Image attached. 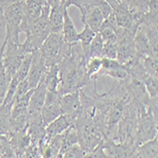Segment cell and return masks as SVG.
<instances>
[{
	"mask_svg": "<svg viewBox=\"0 0 158 158\" xmlns=\"http://www.w3.org/2000/svg\"><path fill=\"white\" fill-rule=\"evenodd\" d=\"M86 59L80 42L72 46L70 55L59 64L60 86L62 95L80 91L90 80L86 73Z\"/></svg>",
	"mask_w": 158,
	"mask_h": 158,
	"instance_id": "1",
	"label": "cell"
},
{
	"mask_svg": "<svg viewBox=\"0 0 158 158\" xmlns=\"http://www.w3.org/2000/svg\"><path fill=\"white\" fill-rule=\"evenodd\" d=\"M72 46L64 40L62 33L50 32L39 48L45 59L46 66L59 64L64 58L70 55Z\"/></svg>",
	"mask_w": 158,
	"mask_h": 158,
	"instance_id": "2",
	"label": "cell"
},
{
	"mask_svg": "<svg viewBox=\"0 0 158 158\" xmlns=\"http://www.w3.org/2000/svg\"><path fill=\"white\" fill-rule=\"evenodd\" d=\"M49 11L50 6L47 1L43 7L40 17L33 25L31 30L26 33V40L22 45L27 53H31L32 51L39 49L44 41L49 35Z\"/></svg>",
	"mask_w": 158,
	"mask_h": 158,
	"instance_id": "3",
	"label": "cell"
},
{
	"mask_svg": "<svg viewBox=\"0 0 158 158\" xmlns=\"http://www.w3.org/2000/svg\"><path fill=\"white\" fill-rule=\"evenodd\" d=\"M5 48L3 53V65L7 72L12 77L18 70L25 56L27 54L20 40L5 38Z\"/></svg>",
	"mask_w": 158,
	"mask_h": 158,
	"instance_id": "4",
	"label": "cell"
},
{
	"mask_svg": "<svg viewBox=\"0 0 158 158\" xmlns=\"http://www.w3.org/2000/svg\"><path fill=\"white\" fill-rule=\"evenodd\" d=\"M24 16V0L10 5L4 11V27L6 38L19 40V27Z\"/></svg>",
	"mask_w": 158,
	"mask_h": 158,
	"instance_id": "5",
	"label": "cell"
},
{
	"mask_svg": "<svg viewBox=\"0 0 158 158\" xmlns=\"http://www.w3.org/2000/svg\"><path fill=\"white\" fill-rule=\"evenodd\" d=\"M61 98L62 94L59 90L47 92L44 105L41 109V119L45 127L52 120L63 114Z\"/></svg>",
	"mask_w": 158,
	"mask_h": 158,
	"instance_id": "6",
	"label": "cell"
},
{
	"mask_svg": "<svg viewBox=\"0 0 158 158\" xmlns=\"http://www.w3.org/2000/svg\"><path fill=\"white\" fill-rule=\"evenodd\" d=\"M47 0H24V16L19 27L20 33H27L40 17Z\"/></svg>",
	"mask_w": 158,
	"mask_h": 158,
	"instance_id": "7",
	"label": "cell"
},
{
	"mask_svg": "<svg viewBox=\"0 0 158 158\" xmlns=\"http://www.w3.org/2000/svg\"><path fill=\"white\" fill-rule=\"evenodd\" d=\"M46 63L43 55L41 54L39 49H36L31 52V64L30 67V71L27 77L28 82V88L33 89L38 85L42 77L46 72Z\"/></svg>",
	"mask_w": 158,
	"mask_h": 158,
	"instance_id": "8",
	"label": "cell"
},
{
	"mask_svg": "<svg viewBox=\"0 0 158 158\" xmlns=\"http://www.w3.org/2000/svg\"><path fill=\"white\" fill-rule=\"evenodd\" d=\"M61 106L63 114L71 118L75 122L76 118L79 117V114L82 111V105L80 98V91L62 95Z\"/></svg>",
	"mask_w": 158,
	"mask_h": 158,
	"instance_id": "9",
	"label": "cell"
},
{
	"mask_svg": "<svg viewBox=\"0 0 158 158\" xmlns=\"http://www.w3.org/2000/svg\"><path fill=\"white\" fill-rule=\"evenodd\" d=\"M10 140L11 149L15 157H22L26 149L31 144V137L27 130L20 132L8 133L6 135Z\"/></svg>",
	"mask_w": 158,
	"mask_h": 158,
	"instance_id": "10",
	"label": "cell"
},
{
	"mask_svg": "<svg viewBox=\"0 0 158 158\" xmlns=\"http://www.w3.org/2000/svg\"><path fill=\"white\" fill-rule=\"evenodd\" d=\"M74 124L73 119L66 114H63L60 117L52 120L46 126V141L49 140L53 136L64 133L68 127Z\"/></svg>",
	"mask_w": 158,
	"mask_h": 158,
	"instance_id": "11",
	"label": "cell"
},
{
	"mask_svg": "<svg viewBox=\"0 0 158 158\" xmlns=\"http://www.w3.org/2000/svg\"><path fill=\"white\" fill-rule=\"evenodd\" d=\"M134 43H135V47L139 60L144 58V57H153V58H157V56H155L152 52L150 41L146 33L142 30V27L140 26L138 27L137 31L135 34Z\"/></svg>",
	"mask_w": 158,
	"mask_h": 158,
	"instance_id": "12",
	"label": "cell"
},
{
	"mask_svg": "<svg viewBox=\"0 0 158 158\" xmlns=\"http://www.w3.org/2000/svg\"><path fill=\"white\" fill-rule=\"evenodd\" d=\"M67 8H65V6L62 2L54 7H50L48 18L50 32L62 33L64 20V11Z\"/></svg>",
	"mask_w": 158,
	"mask_h": 158,
	"instance_id": "13",
	"label": "cell"
},
{
	"mask_svg": "<svg viewBox=\"0 0 158 158\" xmlns=\"http://www.w3.org/2000/svg\"><path fill=\"white\" fill-rule=\"evenodd\" d=\"M132 157H141V158H157L158 157V138L157 135L152 139H150L142 144L138 145Z\"/></svg>",
	"mask_w": 158,
	"mask_h": 158,
	"instance_id": "14",
	"label": "cell"
},
{
	"mask_svg": "<svg viewBox=\"0 0 158 158\" xmlns=\"http://www.w3.org/2000/svg\"><path fill=\"white\" fill-rule=\"evenodd\" d=\"M62 34L64 40L69 45H75L79 42V32L76 30L75 25L67 11V9L64 11V20Z\"/></svg>",
	"mask_w": 158,
	"mask_h": 158,
	"instance_id": "15",
	"label": "cell"
},
{
	"mask_svg": "<svg viewBox=\"0 0 158 158\" xmlns=\"http://www.w3.org/2000/svg\"><path fill=\"white\" fill-rule=\"evenodd\" d=\"M45 81L48 91H57L60 86V76H59V66L54 64L47 67L46 72L43 76Z\"/></svg>",
	"mask_w": 158,
	"mask_h": 158,
	"instance_id": "16",
	"label": "cell"
},
{
	"mask_svg": "<svg viewBox=\"0 0 158 158\" xmlns=\"http://www.w3.org/2000/svg\"><path fill=\"white\" fill-rule=\"evenodd\" d=\"M102 50H103V40L98 32L96 33L90 45L85 50H83V54L86 61H88L92 57H98L102 58Z\"/></svg>",
	"mask_w": 158,
	"mask_h": 158,
	"instance_id": "17",
	"label": "cell"
},
{
	"mask_svg": "<svg viewBox=\"0 0 158 158\" xmlns=\"http://www.w3.org/2000/svg\"><path fill=\"white\" fill-rule=\"evenodd\" d=\"M77 143H78V135H77V132H76V129H75L74 125H71L70 127H68L64 131L63 146H62V149L60 151V153H59L58 157H62L63 153L68 148H70L71 146H73L74 144H77Z\"/></svg>",
	"mask_w": 158,
	"mask_h": 158,
	"instance_id": "18",
	"label": "cell"
},
{
	"mask_svg": "<svg viewBox=\"0 0 158 158\" xmlns=\"http://www.w3.org/2000/svg\"><path fill=\"white\" fill-rule=\"evenodd\" d=\"M11 105H0V135H7L10 126Z\"/></svg>",
	"mask_w": 158,
	"mask_h": 158,
	"instance_id": "19",
	"label": "cell"
},
{
	"mask_svg": "<svg viewBox=\"0 0 158 158\" xmlns=\"http://www.w3.org/2000/svg\"><path fill=\"white\" fill-rule=\"evenodd\" d=\"M141 81L144 83L146 90L152 99L156 100L157 95H158V89H157V78L151 76L150 74L146 73L142 77Z\"/></svg>",
	"mask_w": 158,
	"mask_h": 158,
	"instance_id": "20",
	"label": "cell"
},
{
	"mask_svg": "<svg viewBox=\"0 0 158 158\" xmlns=\"http://www.w3.org/2000/svg\"><path fill=\"white\" fill-rule=\"evenodd\" d=\"M98 75L109 76L116 81H124L129 77V72L124 65H121L118 68L111 69V70H99Z\"/></svg>",
	"mask_w": 158,
	"mask_h": 158,
	"instance_id": "21",
	"label": "cell"
},
{
	"mask_svg": "<svg viewBox=\"0 0 158 158\" xmlns=\"http://www.w3.org/2000/svg\"><path fill=\"white\" fill-rule=\"evenodd\" d=\"M118 47V39H111L103 42L102 57H106V58H110V59H117Z\"/></svg>",
	"mask_w": 158,
	"mask_h": 158,
	"instance_id": "22",
	"label": "cell"
},
{
	"mask_svg": "<svg viewBox=\"0 0 158 158\" xmlns=\"http://www.w3.org/2000/svg\"><path fill=\"white\" fill-rule=\"evenodd\" d=\"M11 76L5 70V68L3 67V69L0 72V105H2L4 102V99L9 88L10 82L11 81Z\"/></svg>",
	"mask_w": 158,
	"mask_h": 158,
	"instance_id": "23",
	"label": "cell"
},
{
	"mask_svg": "<svg viewBox=\"0 0 158 158\" xmlns=\"http://www.w3.org/2000/svg\"><path fill=\"white\" fill-rule=\"evenodd\" d=\"M97 32H95L92 28H90L88 26L84 25V28L83 31L79 33V42L81 46L82 50H85L88 48V46L90 45V43L92 42L93 38L95 37Z\"/></svg>",
	"mask_w": 158,
	"mask_h": 158,
	"instance_id": "24",
	"label": "cell"
},
{
	"mask_svg": "<svg viewBox=\"0 0 158 158\" xmlns=\"http://www.w3.org/2000/svg\"><path fill=\"white\" fill-rule=\"evenodd\" d=\"M100 68H102V58L92 57L86 62V73L89 79L97 77Z\"/></svg>",
	"mask_w": 158,
	"mask_h": 158,
	"instance_id": "25",
	"label": "cell"
},
{
	"mask_svg": "<svg viewBox=\"0 0 158 158\" xmlns=\"http://www.w3.org/2000/svg\"><path fill=\"white\" fill-rule=\"evenodd\" d=\"M31 53H27L24 60L22 61L18 70L16 71V73L14 74L17 79L22 81L23 80L27 79V74H28V71H30V67H31Z\"/></svg>",
	"mask_w": 158,
	"mask_h": 158,
	"instance_id": "26",
	"label": "cell"
},
{
	"mask_svg": "<svg viewBox=\"0 0 158 158\" xmlns=\"http://www.w3.org/2000/svg\"><path fill=\"white\" fill-rule=\"evenodd\" d=\"M15 157L11 149L10 140L6 135H0V158H11Z\"/></svg>",
	"mask_w": 158,
	"mask_h": 158,
	"instance_id": "27",
	"label": "cell"
},
{
	"mask_svg": "<svg viewBox=\"0 0 158 158\" xmlns=\"http://www.w3.org/2000/svg\"><path fill=\"white\" fill-rule=\"evenodd\" d=\"M140 62L146 70V72L150 74L152 77L157 78V58L153 57H144V58L140 59Z\"/></svg>",
	"mask_w": 158,
	"mask_h": 158,
	"instance_id": "28",
	"label": "cell"
},
{
	"mask_svg": "<svg viewBox=\"0 0 158 158\" xmlns=\"http://www.w3.org/2000/svg\"><path fill=\"white\" fill-rule=\"evenodd\" d=\"M62 157L69 158V157H85V152L81 149V147L78 144H74L68 148L64 153Z\"/></svg>",
	"mask_w": 158,
	"mask_h": 158,
	"instance_id": "29",
	"label": "cell"
},
{
	"mask_svg": "<svg viewBox=\"0 0 158 158\" xmlns=\"http://www.w3.org/2000/svg\"><path fill=\"white\" fill-rule=\"evenodd\" d=\"M22 0H0V27H4V11L11 4L20 2Z\"/></svg>",
	"mask_w": 158,
	"mask_h": 158,
	"instance_id": "30",
	"label": "cell"
},
{
	"mask_svg": "<svg viewBox=\"0 0 158 158\" xmlns=\"http://www.w3.org/2000/svg\"><path fill=\"white\" fill-rule=\"evenodd\" d=\"M85 157H104V158L108 157L106 152H104V149L102 146V141L100 142L98 145H97Z\"/></svg>",
	"mask_w": 158,
	"mask_h": 158,
	"instance_id": "31",
	"label": "cell"
},
{
	"mask_svg": "<svg viewBox=\"0 0 158 158\" xmlns=\"http://www.w3.org/2000/svg\"><path fill=\"white\" fill-rule=\"evenodd\" d=\"M5 45H6V42L4 41V43L2 44V46L0 47V72H1V70H2L3 67H4V65H3V53H4Z\"/></svg>",
	"mask_w": 158,
	"mask_h": 158,
	"instance_id": "32",
	"label": "cell"
},
{
	"mask_svg": "<svg viewBox=\"0 0 158 158\" xmlns=\"http://www.w3.org/2000/svg\"><path fill=\"white\" fill-rule=\"evenodd\" d=\"M118 2H121V3H123V2H126V0H118Z\"/></svg>",
	"mask_w": 158,
	"mask_h": 158,
	"instance_id": "33",
	"label": "cell"
},
{
	"mask_svg": "<svg viewBox=\"0 0 158 158\" xmlns=\"http://www.w3.org/2000/svg\"><path fill=\"white\" fill-rule=\"evenodd\" d=\"M65 1V0H62V2H64Z\"/></svg>",
	"mask_w": 158,
	"mask_h": 158,
	"instance_id": "34",
	"label": "cell"
}]
</instances>
